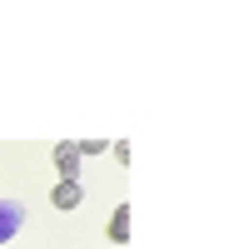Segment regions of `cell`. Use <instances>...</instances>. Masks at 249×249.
I'll use <instances>...</instances> for the list:
<instances>
[{"label": "cell", "instance_id": "6da1fadb", "mask_svg": "<svg viewBox=\"0 0 249 249\" xmlns=\"http://www.w3.org/2000/svg\"><path fill=\"white\" fill-rule=\"evenodd\" d=\"M20 224H25V204L0 195V244H5V239H15V234H20Z\"/></svg>", "mask_w": 249, "mask_h": 249}, {"label": "cell", "instance_id": "7a4b0ae2", "mask_svg": "<svg viewBox=\"0 0 249 249\" xmlns=\"http://www.w3.org/2000/svg\"><path fill=\"white\" fill-rule=\"evenodd\" d=\"M55 170H60V179H80V150H75V140L55 144Z\"/></svg>", "mask_w": 249, "mask_h": 249}, {"label": "cell", "instance_id": "3957f363", "mask_svg": "<svg viewBox=\"0 0 249 249\" xmlns=\"http://www.w3.org/2000/svg\"><path fill=\"white\" fill-rule=\"evenodd\" d=\"M80 199H85L80 179H55V190H50V204H55V210H75Z\"/></svg>", "mask_w": 249, "mask_h": 249}, {"label": "cell", "instance_id": "277c9868", "mask_svg": "<svg viewBox=\"0 0 249 249\" xmlns=\"http://www.w3.org/2000/svg\"><path fill=\"white\" fill-rule=\"evenodd\" d=\"M110 239H115V244L130 239V204H120V210L110 214Z\"/></svg>", "mask_w": 249, "mask_h": 249}, {"label": "cell", "instance_id": "5b68a950", "mask_svg": "<svg viewBox=\"0 0 249 249\" xmlns=\"http://www.w3.org/2000/svg\"><path fill=\"white\" fill-rule=\"evenodd\" d=\"M75 150H80V160H85V155H105L110 140H75Z\"/></svg>", "mask_w": 249, "mask_h": 249}]
</instances>
